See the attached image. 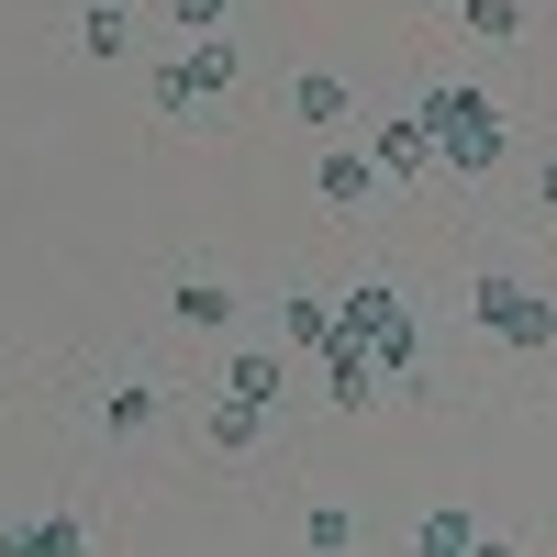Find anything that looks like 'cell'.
<instances>
[{
    "instance_id": "7c38bea8",
    "label": "cell",
    "mask_w": 557,
    "mask_h": 557,
    "mask_svg": "<svg viewBox=\"0 0 557 557\" xmlns=\"http://www.w3.org/2000/svg\"><path fill=\"white\" fill-rule=\"evenodd\" d=\"M301 546H312V557H346V546H357L346 502H312V513H301Z\"/></svg>"
},
{
    "instance_id": "8992f818",
    "label": "cell",
    "mask_w": 557,
    "mask_h": 557,
    "mask_svg": "<svg viewBox=\"0 0 557 557\" xmlns=\"http://www.w3.org/2000/svg\"><path fill=\"white\" fill-rule=\"evenodd\" d=\"M290 112H301L312 134H346V123H357V89H346L335 67H301V89H290Z\"/></svg>"
},
{
    "instance_id": "5bb4252c",
    "label": "cell",
    "mask_w": 557,
    "mask_h": 557,
    "mask_svg": "<svg viewBox=\"0 0 557 557\" xmlns=\"http://www.w3.org/2000/svg\"><path fill=\"white\" fill-rule=\"evenodd\" d=\"M257 435H268V412H246V401H212V446H223V457H246Z\"/></svg>"
},
{
    "instance_id": "5b68a950",
    "label": "cell",
    "mask_w": 557,
    "mask_h": 557,
    "mask_svg": "<svg viewBox=\"0 0 557 557\" xmlns=\"http://www.w3.org/2000/svg\"><path fill=\"white\" fill-rule=\"evenodd\" d=\"M368 157H380V178H424V168H435V146H424V123H412V112L368 123Z\"/></svg>"
},
{
    "instance_id": "ffe728a7",
    "label": "cell",
    "mask_w": 557,
    "mask_h": 557,
    "mask_svg": "<svg viewBox=\"0 0 557 557\" xmlns=\"http://www.w3.org/2000/svg\"><path fill=\"white\" fill-rule=\"evenodd\" d=\"M546 201H557V157H546Z\"/></svg>"
},
{
    "instance_id": "277c9868",
    "label": "cell",
    "mask_w": 557,
    "mask_h": 557,
    "mask_svg": "<svg viewBox=\"0 0 557 557\" xmlns=\"http://www.w3.org/2000/svg\"><path fill=\"white\" fill-rule=\"evenodd\" d=\"M212 89H235V45H212V34H201L190 57H168V67H157V89H146V101H168V112H201Z\"/></svg>"
},
{
    "instance_id": "9c48e42d",
    "label": "cell",
    "mask_w": 557,
    "mask_h": 557,
    "mask_svg": "<svg viewBox=\"0 0 557 557\" xmlns=\"http://www.w3.org/2000/svg\"><path fill=\"white\" fill-rule=\"evenodd\" d=\"M278 335H290L301 357H323V335H335V301H323V290H290V301H278Z\"/></svg>"
},
{
    "instance_id": "ba28073f",
    "label": "cell",
    "mask_w": 557,
    "mask_h": 557,
    "mask_svg": "<svg viewBox=\"0 0 557 557\" xmlns=\"http://www.w3.org/2000/svg\"><path fill=\"white\" fill-rule=\"evenodd\" d=\"M323 380H335V401L357 412L368 391H380V368H368V346H357V335H323Z\"/></svg>"
},
{
    "instance_id": "d6986e66",
    "label": "cell",
    "mask_w": 557,
    "mask_h": 557,
    "mask_svg": "<svg viewBox=\"0 0 557 557\" xmlns=\"http://www.w3.org/2000/svg\"><path fill=\"white\" fill-rule=\"evenodd\" d=\"M469 557H524V546H491V535H480V546H469Z\"/></svg>"
},
{
    "instance_id": "4fadbf2b",
    "label": "cell",
    "mask_w": 557,
    "mask_h": 557,
    "mask_svg": "<svg viewBox=\"0 0 557 557\" xmlns=\"http://www.w3.org/2000/svg\"><path fill=\"white\" fill-rule=\"evenodd\" d=\"M412 546H424V557H469V546H480V524L446 502V513H424V535H412Z\"/></svg>"
},
{
    "instance_id": "52a82bcc",
    "label": "cell",
    "mask_w": 557,
    "mask_h": 557,
    "mask_svg": "<svg viewBox=\"0 0 557 557\" xmlns=\"http://www.w3.org/2000/svg\"><path fill=\"white\" fill-rule=\"evenodd\" d=\"M380 190H391V178H380L368 146H335V157H323V201H380Z\"/></svg>"
},
{
    "instance_id": "7a4b0ae2",
    "label": "cell",
    "mask_w": 557,
    "mask_h": 557,
    "mask_svg": "<svg viewBox=\"0 0 557 557\" xmlns=\"http://www.w3.org/2000/svg\"><path fill=\"white\" fill-rule=\"evenodd\" d=\"M335 335H357L368 368H412V357H424V335H412V301L391 290V278H357V290L335 301Z\"/></svg>"
},
{
    "instance_id": "6da1fadb",
    "label": "cell",
    "mask_w": 557,
    "mask_h": 557,
    "mask_svg": "<svg viewBox=\"0 0 557 557\" xmlns=\"http://www.w3.org/2000/svg\"><path fill=\"white\" fill-rule=\"evenodd\" d=\"M412 123H424V146H435V168H457V178H480V168H502V101L491 89H424L412 101Z\"/></svg>"
},
{
    "instance_id": "30bf717a",
    "label": "cell",
    "mask_w": 557,
    "mask_h": 557,
    "mask_svg": "<svg viewBox=\"0 0 557 557\" xmlns=\"http://www.w3.org/2000/svg\"><path fill=\"white\" fill-rule=\"evenodd\" d=\"M278 380H290L278 357H223V401H246V412H268V401H278Z\"/></svg>"
},
{
    "instance_id": "9a60e30c",
    "label": "cell",
    "mask_w": 557,
    "mask_h": 557,
    "mask_svg": "<svg viewBox=\"0 0 557 557\" xmlns=\"http://www.w3.org/2000/svg\"><path fill=\"white\" fill-rule=\"evenodd\" d=\"M146 412H157V391H146V380H112V391H101V424H112V435H134Z\"/></svg>"
},
{
    "instance_id": "e0dca14e",
    "label": "cell",
    "mask_w": 557,
    "mask_h": 557,
    "mask_svg": "<svg viewBox=\"0 0 557 557\" xmlns=\"http://www.w3.org/2000/svg\"><path fill=\"white\" fill-rule=\"evenodd\" d=\"M457 23H469V34H491V45H513V34H524V0H469Z\"/></svg>"
},
{
    "instance_id": "8fae6325",
    "label": "cell",
    "mask_w": 557,
    "mask_h": 557,
    "mask_svg": "<svg viewBox=\"0 0 557 557\" xmlns=\"http://www.w3.org/2000/svg\"><path fill=\"white\" fill-rule=\"evenodd\" d=\"M178 323H201V335L235 323V290H223V278H178Z\"/></svg>"
},
{
    "instance_id": "ac0fdd59",
    "label": "cell",
    "mask_w": 557,
    "mask_h": 557,
    "mask_svg": "<svg viewBox=\"0 0 557 557\" xmlns=\"http://www.w3.org/2000/svg\"><path fill=\"white\" fill-rule=\"evenodd\" d=\"M168 12H178V34H212L223 12H235V0H168Z\"/></svg>"
},
{
    "instance_id": "44dd1931",
    "label": "cell",
    "mask_w": 557,
    "mask_h": 557,
    "mask_svg": "<svg viewBox=\"0 0 557 557\" xmlns=\"http://www.w3.org/2000/svg\"><path fill=\"white\" fill-rule=\"evenodd\" d=\"M446 12H469V0H446Z\"/></svg>"
},
{
    "instance_id": "7402d4cb",
    "label": "cell",
    "mask_w": 557,
    "mask_h": 557,
    "mask_svg": "<svg viewBox=\"0 0 557 557\" xmlns=\"http://www.w3.org/2000/svg\"><path fill=\"white\" fill-rule=\"evenodd\" d=\"M89 12H101V0H89Z\"/></svg>"
},
{
    "instance_id": "3957f363",
    "label": "cell",
    "mask_w": 557,
    "mask_h": 557,
    "mask_svg": "<svg viewBox=\"0 0 557 557\" xmlns=\"http://www.w3.org/2000/svg\"><path fill=\"white\" fill-rule=\"evenodd\" d=\"M469 301H480V323H491L513 357H546V346H557V301H546V290H524V278H480Z\"/></svg>"
},
{
    "instance_id": "2e32d148",
    "label": "cell",
    "mask_w": 557,
    "mask_h": 557,
    "mask_svg": "<svg viewBox=\"0 0 557 557\" xmlns=\"http://www.w3.org/2000/svg\"><path fill=\"white\" fill-rule=\"evenodd\" d=\"M34 535V557H89V524L78 513H45V524H23Z\"/></svg>"
}]
</instances>
